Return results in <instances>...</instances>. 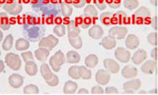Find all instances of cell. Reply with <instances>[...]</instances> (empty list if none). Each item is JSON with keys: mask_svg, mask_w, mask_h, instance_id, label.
Returning a JSON list of instances; mask_svg holds the SVG:
<instances>
[{"mask_svg": "<svg viewBox=\"0 0 158 95\" xmlns=\"http://www.w3.org/2000/svg\"><path fill=\"white\" fill-rule=\"evenodd\" d=\"M8 82L13 88H19L23 86L24 78L19 74H12L8 78Z\"/></svg>", "mask_w": 158, "mask_h": 95, "instance_id": "obj_8", "label": "cell"}, {"mask_svg": "<svg viewBox=\"0 0 158 95\" xmlns=\"http://www.w3.org/2000/svg\"><path fill=\"white\" fill-rule=\"evenodd\" d=\"M148 93H156V88L152 89V90H149V91H148Z\"/></svg>", "mask_w": 158, "mask_h": 95, "instance_id": "obj_58", "label": "cell"}, {"mask_svg": "<svg viewBox=\"0 0 158 95\" xmlns=\"http://www.w3.org/2000/svg\"><path fill=\"white\" fill-rule=\"evenodd\" d=\"M5 1H6V0H0V5H1V6H2V5L5 3Z\"/></svg>", "mask_w": 158, "mask_h": 95, "instance_id": "obj_60", "label": "cell"}, {"mask_svg": "<svg viewBox=\"0 0 158 95\" xmlns=\"http://www.w3.org/2000/svg\"><path fill=\"white\" fill-rule=\"evenodd\" d=\"M88 93H89V91L85 88H81L78 90V94H88Z\"/></svg>", "mask_w": 158, "mask_h": 95, "instance_id": "obj_52", "label": "cell"}, {"mask_svg": "<svg viewBox=\"0 0 158 95\" xmlns=\"http://www.w3.org/2000/svg\"><path fill=\"white\" fill-rule=\"evenodd\" d=\"M0 7H1V5H0Z\"/></svg>", "mask_w": 158, "mask_h": 95, "instance_id": "obj_62", "label": "cell"}, {"mask_svg": "<svg viewBox=\"0 0 158 95\" xmlns=\"http://www.w3.org/2000/svg\"><path fill=\"white\" fill-rule=\"evenodd\" d=\"M94 2H95V5L97 9L99 10H105L107 8V4H106V1L105 0H94Z\"/></svg>", "mask_w": 158, "mask_h": 95, "instance_id": "obj_44", "label": "cell"}, {"mask_svg": "<svg viewBox=\"0 0 158 95\" xmlns=\"http://www.w3.org/2000/svg\"><path fill=\"white\" fill-rule=\"evenodd\" d=\"M31 2V0H19V3H24V4H28Z\"/></svg>", "mask_w": 158, "mask_h": 95, "instance_id": "obj_55", "label": "cell"}, {"mask_svg": "<svg viewBox=\"0 0 158 95\" xmlns=\"http://www.w3.org/2000/svg\"><path fill=\"white\" fill-rule=\"evenodd\" d=\"M122 76L126 79L135 78L137 76V69L135 68L133 66H131V65L123 67L122 70Z\"/></svg>", "mask_w": 158, "mask_h": 95, "instance_id": "obj_12", "label": "cell"}, {"mask_svg": "<svg viewBox=\"0 0 158 95\" xmlns=\"http://www.w3.org/2000/svg\"><path fill=\"white\" fill-rule=\"evenodd\" d=\"M40 70H41V74H42V77L44 78V81H48V79H49L52 77L53 73L52 72L51 67H49V65L46 64L44 62L42 64L41 69H40Z\"/></svg>", "mask_w": 158, "mask_h": 95, "instance_id": "obj_21", "label": "cell"}, {"mask_svg": "<svg viewBox=\"0 0 158 95\" xmlns=\"http://www.w3.org/2000/svg\"><path fill=\"white\" fill-rule=\"evenodd\" d=\"M98 62H99L98 56L95 54H90L85 58V65H86V67L89 69L95 68L98 65Z\"/></svg>", "mask_w": 158, "mask_h": 95, "instance_id": "obj_22", "label": "cell"}, {"mask_svg": "<svg viewBox=\"0 0 158 95\" xmlns=\"http://www.w3.org/2000/svg\"><path fill=\"white\" fill-rule=\"evenodd\" d=\"M10 27H11V24L9 22L8 15L6 13H0V29L8 31Z\"/></svg>", "mask_w": 158, "mask_h": 95, "instance_id": "obj_23", "label": "cell"}, {"mask_svg": "<svg viewBox=\"0 0 158 95\" xmlns=\"http://www.w3.org/2000/svg\"><path fill=\"white\" fill-rule=\"evenodd\" d=\"M3 39V32H2V29H0V41Z\"/></svg>", "mask_w": 158, "mask_h": 95, "instance_id": "obj_57", "label": "cell"}, {"mask_svg": "<svg viewBox=\"0 0 158 95\" xmlns=\"http://www.w3.org/2000/svg\"><path fill=\"white\" fill-rule=\"evenodd\" d=\"M141 72L146 74H152L156 71V60H148L145 63L142 64L141 66Z\"/></svg>", "mask_w": 158, "mask_h": 95, "instance_id": "obj_10", "label": "cell"}, {"mask_svg": "<svg viewBox=\"0 0 158 95\" xmlns=\"http://www.w3.org/2000/svg\"><path fill=\"white\" fill-rule=\"evenodd\" d=\"M77 88H78V84L75 82L68 81L65 82L63 86V92L65 94H74L77 91Z\"/></svg>", "mask_w": 158, "mask_h": 95, "instance_id": "obj_18", "label": "cell"}, {"mask_svg": "<svg viewBox=\"0 0 158 95\" xmlns=\"http://www.w3.org/2000/svg\"><path fill=\"white\" fill-rule=\"evenodd\" d=\"M53 32L58 37L64 36V34H65V32H66V28H65V26H64L63 24H58V25H56V27H54Z\"/></svg>", "mask_w": 158, "mask_h": 95, "instance_id": "obj_33", "label": "cell"}, {"mask_svg": "<svg viewBox=\"0 0 158 95\" xmlns=\"http://www.w3.org/2000/svg\"><path fill=\"white\" fill-rule=\"evenodd\" d=\"M46 82L48 84L49 86H52V87H54V86H56L57 84H58V82H59V78H58V77L56 76V74H52V77L49 78V79H48V81H46Z\"/></svg>", "mask_w": 158, "mask_h": 95, "instance_id": "obj_41", "label": "cell"}, {"mask_svg": "<svg viewBox=\"0 0 158 95\" xmlns=\"http://www.w3.org/2000/svg\"><path fill=\"white\" fill-rule=\"evenodd\" d=\"M88 34H89V36L92 37L93 39H100L103 36L104 32H103V28L99 26V25H94V26H92L89 28Z\"/></svg>", "mask_w": 158, "mask_h": 95, "instance_id": "obj_13", "label": "cell"}, {"mask_svg": "<svg viewBox=\"0 0 158 95\" xmlns=\"http://www.w3.org/2000/svg\"><path fill=\"white\" fill-rule=\"evenodd\" d=\"M60 8H61V14L64 18H69L71 16L73 10L70 6H69V4H67L66 2L63 1L60 4Z\"/></svg>", "mask_w": 158, "mask_h": 95, "instance_id": "obj_29", "label": "cell"}, {"mask_svg": "<svg viewBox=\"0 0 158 95\" xmlns=\"http://www.w3.org/2000/svg\"><path fill=\"white\" fill-rule=\"evenodd\" d=\"M54 56H56V58L57 59V61L59 62V64H60L61 66L66 62L65 61V55L62 53L61 50H58V51H56V53H54Z\"/></svg>", "mask_w": 158, "mask_h": 95, "instance_id": "obj_43", "label": "cell"}, {"mask_svg": "<svg viewBox=\"0 0 158 95\" xmlns=\"http://www.w3.org/2000/svg\"><path fill=\"white\" fill-rule=\"evenodd\" d=\"M126 46L128 49H135L139 45V39L135 34H128L126 38Z\"/></svg>", "mask_w": 158, "mask_h": 95, "instance_id": "obj_14", "label": "cell"}, {"mask_svg": "<svg viewBox=\"0 0 158 95\" xmlns=\"http://www.w3.org/2000/svg\"><path fill=\"white\" fill-rule=\"evenodd\" d=\"M23 92L25 94H38L40 90L39 87L37 86H35V84H28V86L24 87Z\"/></svg>", "mask_w": 158, "mask_h": 95, "instance_id": "obj_35", "label": "cell"}, {"mask_svg": "<svg viewBox=\"0 0 158 95\" xmlns=\"http://www.w3.org/2000/svg\"><path fill=\"white\" fill-rule=\"evenodd\" d=\"M123 6L128 10H135L138 7V0H123Z\"/></svg>", "mask_w": 158, "mask_h": 95, "instance_id": "obj_36", "label": "cell"}, {"mask_svg": "<svg viewBox=\"0 0 158 95\" xmlns=\"http://www.w3.org/2000/svg\"><path fill=\"white\" fill-rule=\"evenodd\" d=\"M147 41L148 43L152 46H156L157 45V33L154 32H150L147 36Z\"/></svg>", "mask_w": 158, "mask_h": 95, "instance_id": "obj_39", "label": "cell"}, {"mask_svg": "<svg viewBox=\"0 0 158 95\" xmlns=\"http://www.w3.org/2000/svg\"><path fill=\"white\" fill-rule=\"evenodd\" d=\"M48 37L52 41L54 46H56L58 44V39H57V37H56V36H53V34H49V36H48Z\"/></svg>", "mask_w": 158, "mask_h": 95, "instance_id": "obj_49", "label": "cell"}, {"mask_svg": "<svg viewBox=\"0 0 158 95\" xmlns=\"http://www.w3.org/2000/svg\"><path fill=\"white\" fill-rule=\"evenodd\" d=\"M149 2L153 5V6H156L157 5V0H149Z\"/></svg>", "mask_w": 158, "mask_h": 95, "instance_id": "obj_56", "label": "cell"}, {"mask_svg": "<svg viewBox=\"0 0 158 95\" xmlns=\"http://www.w3.org/2000/svg\"><path fill=\"white\" fill-rule=\"evenodd\" d=\"M111 79V74L107 70H99L96 74V82L101 86H106Z\"/></svg>", "mask_w": 158, "mask_h": 95, "instance_id": "obj_6", "label": "cell"}, {"mask_svg": "<svg viewBox=\"0 0 158 95\" xmlns=\"http://www.w3.org/2000/svg\"><path fill=\"white\" fill-rule=\"evenodd\" d=\"M21 56H22V59L24 60V62L26 63L28 61H33L35 56H34V54L32 52H30V51H23L22 54H21Z\"/></svg>", "mask_w": 158, "mask_h": 95, "instance_id": "obj_42", "label": "cell"}, {"mask_svg": "<svg viewBox=\"0 0 158 95\" xmlns=\"http://www.w3.org/2000/svg\"><path fill=\"white\" fill-rule=\"evenodd\" d=\"M75 22H79L77 25H80L82 28H87L90 27V25H92V18L88 16H79Z\"/></svg>", "mask_w": 158, "mask_h": 95, "instance_id": "obj_24", "label": "cell"}, {"mask_svg": "<svg viewBox=\"0 0 158 95\" xmlns=\"http://www.w3.org/2000/svg\"><path fill=\"white\" fill-rule=\"evenodd\" d=\"M31 3L33 6H37V5L40 3V0H31Z\"/></svg>", "mask_w": 158, "mask_h": 95, "instance_id": "obj_54", "label": "cell"}, {"mask_svg": "<svg viewBox=\"0 0 158 95\" xmlns=\"http://www.w3.org/2000/svg\"><path fill=\"white\" fill-rule=\"evenodd\" d=\"M39 47L47 48V49L49 50V51H51V50H52L56 46L53 45V43H52V41L51 40V39H49L47 36V37H43L41 40H40V42H39Z\"/></svg>", "mask_w": 158, "mask_h": 95, "instance_id": "obj_28", "label": "cell"}, {"mask_svg": "<svg viewBox=\"0 0 158 95\" xmlns=\"http://www.w3.org/2000/svg\"><path fill=\"white\" fill-rule=\"evenodd\" d=\"M13 36L12 34H8V36L4 38V40L2 42V48L3 50H5V51H8V50H10L12 48L13 46Z\"/></svg>", "mask_w": 158, "mask_h": 95, "instance_id": "obj_30", "label": "cell"}, {"mask_svg": "<svg viewBox=\"0 0 158 95\" xmlns=\"http://www.w3.org/2000/svg\"><path fill=\"white\" fill-rule=\"evenodd\" d=\"M127 14L123 11H118L115 15L113 14L111 24H113V25H123V24H127Z\"/></svg>", "mask_w": 158, "mask_h": 95, "instance_id": "obj_11", "label": "cell"}, {"mask_svg": "<svg viewBox=\"0 0 158 95\" xmlns=\"http://www.w3.org/2000/svg\"><path fill=\"white\" fill-rule=\"evenodd\" d=\"M84 14H85V16H88V17L94 19L97 17L98 12H97V9L95 8V6H93V5H87L85 9H84Z\"/></svg>", "mask_w": 158, "mask_h": 95, "instance_id": "obj_31", "label": "cell"}, {"mask_svg": "<svg viewBox=\"0 0 158 95\" xmlns=\"http://www.w3.org/2000/svg\"><path fill=\"white\" fill-rule=\"evenodd\" d=\"M68 41H69V44L75 49H80L83 45L82 38L80 37V36H75V37H68Z\"/></svg>", "mask_w": 158, "mask_h": 95, "instance_id": "obj_27", "label": "cell"}, {"mask_svg": "<svg viewBox=\"0 0 158 95\" xmlns=\"http://www.w3.org/2000/svg\"><path fill=\"white\" fill-rule=\"evenodd\" d=\"M19 4V1L18 0H14V1H11V2H5L3 5H2V7L3 9L5 10L6 12H10V11H12V10L17 6V5Z\"/></svg>", "mask_w": 158, "mask_h": 95, "instance_id": "obj_38", "label": "cell"}, {"mask_svg": "<svg viewBox=\"0 0 158 95\" xmlns=\"http://www.w3.org/2000/svg\"><path fill=\"white\" fill-rule=\"evenodd\" d=\"M113 14L111 12H104L100 16V21L103 25L105 26H110L111 25V20H112Z\"/></svg>", "mask_w": 158, "mask_h": 95, "instance_id": "obj_34", "label": "cell"}, {"mask_svg": "<svg viewBox=\"0 0 158 95\" xmlns=\"http://www.w3.org/2000/svg\"><path fill=\"white\" fill-rule=\"evenodd\" d=\"M71 3L75 8H82L86 4V0H72Z\"/></svg>", "mask_w": 158, "mask_h": 95, "instance_id": "obj_46", "label": "cell"}, {"mask_svg": "<svg viewBox=\"0 0 158 95\" xmlns=\"http://www.w3.org/2000/svg\"><path fill=\"white\" fill-rule=\"evenodd\" d=\"M104 67L110 74H118L120 71V65L115 60L107 58L104 60Z\"/></svg>", "mask_w": 158, "mask_h": 95, "instance_id": "obj_7", "label": "cell"}, {"mask_svg": "<svg viewBox=\"0 0 158 95\" xmlns=\"http://www.w3.org/2000/svg\"><path fill=\"white\" fill-rule=\"evenodd\" d=\"M4 68H5V66H4V62L0 60V73H3V72H4Z\"/></svg>", "mask_w": 158, "mask_h": 95, "instance_id": "obj_53", "label": "cell"}, {"mask_svg": "<svg viewBox=\"0 0 158 95\" xmlns=\"http://www.w3.org/2000/svg\"><path fill=\"white\" fill-rule=\"evenodd\" d=\"M138 93H139V94H145V93H147V92L144 91V90H140V91H138Z\"/></svg>", "mask_w": 158, "mask_h": 95, "instance_id": "obj_59", "label": "cell"}, {"mask_svg": "<svg viewBox=\"0 0 158 95\" xmlns=\"http://www.w3.org/2000/svg\"><path fill=\"white\" fill-rule=\"evenodd\" d=\"M34 56L36 57L39 61L44 63L47 61L48 57L49 56V50L47 48H44V47H39L36 51H35Z\"/></svg>", "mask_w": 158, "mask_h": 95, "instance_id": "obj_15", "label": "cell"}, {"mask_svg": "<svg viewBox=\"0 0 158 95\" xmlns=\"http://www.w3.org/2000/svg\"><path fill=\"white\" fill-rule=\"evenodd\" d=\"M91 93L92 94H103L104 93V89L100 86H95L92 87Z\"/></svg>", "mask_w": 158, "mask_h": 95, "instance_id": "obj_47", "label": "cell"}, {"mask_svg": "<svg viewBox=\"0 0 158 95\" xmlns=\"http://www.w3.org/2000/svg\"><path fill=\"white\" fill-rule=\"evenodd\" d=\"M107 6L111 7L112 9H118L121 6V0H105Z\"/></svg>", "mask_w": 158, "mask_h": 95, "instance_id": "obj_40", "label": "cell"}, {"mask_svg": "<svg viewBox=\"0 0 158 95\" xmlns=\"http://www.w3.org/2000/svg\"><path fill=\"white\" fill-rule=\"evenodd\" d=\"M68 76L73 79H79L80 76H79V72H78V66H72L68 69Z\"/></svg>", "mask_w": 158, "mask_h": 95, "instance_id": "obj_37", "label": "cell"}, {"mask_svg": "<svg viewBox=\"0 0 158 95\" xmlns=\"http://www.w3.org/2000/svg\"><path fill=\"white\" fill-rule=\"evenodd\" d=\"M25 71L29 74V76L34 77L38 74V66L37 64L33 61H28L25 64Z\"/></svg>", "mask_w": 158, "mask_h": 95, "instance_id": "obj_17", "label": "cell"}, {"mask_svg": "<svg viewBox=\"0 0 158 95\" xmlns=\"http://www.w3.org/2000/svg\"><path fill=\"white\" fill-rule=\"evenodd\" d=\"M48 65H49V67L52 68V70L53 72H59V70H60V67H61V65L59 64V62L57 61V59L56 58V56H52L51 58H49V62H48Z\"/></svg>", "mask_w": 158, "mask_h": 95, "instance_id": "obj_32", "label": "cell"}, {"mask_svg": "<svg viewBox=\"0 0 158 95\" xmlns=\"http://www.w3.org/2000/svg\"><path fill=\"white\" fill-rule=\"evenodd\" d=\"M131 52L127 50L126 48H123V47H118L116 49L115 51V57L117 60H118L121 63L123 64H127L131 59Z\"/></svg>", "mask_w": 158, "mask_h": 95, "instance_id": "obj_4", "label": "cell"}, {"mask_svg": "<svg viewBox=\"0 0 158 95\" xmlns=\"http://www.w3.org/2000/svg\"><path fill=\"white\" fill-rule=\"evenodd\" d=\"M133 17H135L136 21L138 23H141V22L144 21V20H147V19L150 18V11L147 7L141 6L140 8H138L135 12Z\"/></svg>", "mask_w": 158, "mask_h": 95, "instance_id": "obj_5", "label": "cell"}, {"mask_svg": "<svg viewBox=\"0 0 158 95\" xmlns=\"http://www.w3.org/2000/svg\"><path fill=\"white\" fill-rule=\"evenodd\" d=\"M22 9H23V6H22V3H19L16 7H15L12 11H10L9 14L12 15V16H17V15H19L20 13L22 12Z\"/></svg>", "mask_w": 158, "mask_h": 95, "instance_id": "obj_45", "label": "cell"}, {"mask_svg": "<svg viewBox=\"0 0 158 95\" xmlns=\"http://www.w3.org/2000/svg\"><path fill=\"white\" fill-rule=\"evenodd\" d=\"M30 47V42L25 38H19L16 40L15 43V48H16L18 51H25Z\"/></svg>", "mask_w": 158, "mask_h": 95, "instance_id": "obj_25", "label": "cell"}, {"mask_svg": "<svg viewBox=\"0 0 158 95\" xmlns=\"http://www.w3.org/2000/svg\"><path fill=\"white\" fill-rule=\"evenodd\" d=\"M5 63H6L7 66L13 70V71H18V70L21 68L22 65V61L21 58H20L19 55H17L16 53H8L6 56H5Z\"/></svg>", "mask_w": 158, "mask_h": 95, "instance_id": "obj_1", "label": "cell"}, {"mask_svg": "<svg viewBox=\"0 0 158 95\" xmlns=\"http://www.w3.org/2000/svg\"><path fill=\"white\" fill-rule=\"evenodd\" d=\"M147 57V53L145 50L143 49H138L135 52V54L132 55L131 60H132V63L135 65H140L141 63H143L146 60Z\"/></svg>", "mask_w": 158, "mask_h": 95, "instance_id": "obj_9", "label": "cell"}, {"mask_svg": "<svg viewBox=\"0 0 158 95\" xmlns=\"http://www.w3.org/2000/svg\"><path fill=\"white\" fill-rule=\"evenodd\" d=\"M156 47L154 46V48H153L152 50H151V52H150V54H151V57L154 59V60H156Z\"/></svg>", "mask_w": 158, "mask_h": 95, "instance_id": "obj_51", "label": "cell"}, {"mask_svg": "<svg viewBox=\"0 0 158 95\" xmlns=\"http://www.w3.org/2000/svg\"><path fill=\"white\" fill-rule=\"evenodd\" d=\"M104 92H106L107 94H117L118 93V90L115 86H109L106 88V90H104Z\"/></svg>", "mask_w": 158, "mask_h": 95, "instance_id": "obj_48", "label": "cell"}, {"mask_svg": "<svg viewBox=\"0 0 158 95\" xmlns=\"http://www.w3.org/2000/svg\"><path fill=\"white\" fill-rule=\"evenodd\" d=\"M141 86V82L140 79H137L135 78L132 79L131 78V81H127V82L123 83V92L127 93V94H132V93H135L139 87Z\"/></svg>", "mask_w": 158, "mask_h": 95, "instance_id": "obj_2", "label": "cell"}, {"mask_svg": "<svg viewBox=\"0 0 158 95\" xmlns=\"http://www.w3.org/2000/svg\"><path fill=\"white\" fill-rule=\"evenodd\" d=\"M0 56H1V51H0Z\"/></svg>", "mask_w": 158, "mask_h": 95, "instance_id": "obj_61", "label": "cell"}, {"mask_svg": "<svg viewBox=\"0 0 158 95\" xmlns=\"http://www.w3.org/2000/svg\"><path fill=\"white\" fill-rule=\"evenodd\" d=\"M78 72H79V76H80L81 78L83 79H90L92 77V73L89 70V68H87L86 66H79L78 67Z\"/></svg>", "mask_w": 158, "mask_h": 95, "instance_id": "obj_26", "label": "cell"}, {"mask_svg": "<svg viewBox=\"0 0 158 95\" xmlns=\"http://www.w3.org/2000/svg\"><path fill=\"white\" fill-rule=\"evenodd\" d=\"M156 17H153L152 19H151V27H152V28L154 29V31H156L157 29V25H156Z\"/></svg>", "mask_w": 158, "mask_h": 95, "instance_id": "obj_50", "label": "cell"}, {"mask_svg": "<svg viewBox=\"0 0 158 95\" xmlns=\"http://www.w3.org/2000/svg\"><path fill=\"white\" fill-rule=\"evenodd\" d=\"M67 32H68V37H75L78 36L80 33V28L77 26L75 21H70L67 25Z\"/></svg>", "mask_w": 158, "mask_h": 95, "instance_id": "obj_16", "label": "cell"}, {"mask_svg": "<svg viewBox=\"0 0 158 95\" xmlns=\"http://www.w3.org/2000/svg\"><path fill=\"white\" fill-rule=\"evenodd\" d=\"M65 61L68 64H78L80 61V55L76 51H68L65 55Z\"/></svg>", "mask_w": 158, "mask_h": 95, "instance_id": "obj_20", "label": "cell"}, {"mask_svg": "<svg viewBox=\"0 0 158 95\" xmlns=\"http://www.w3.org/2000/svg\"><path fill=\"white\" fill-rule=\"evenodd\" d=\"M101 44H102V46L107 49V50H111L113 48H115L116 45H117V42H116V39H114L113 37L111 36H105V37H103L102 39V41H101Z\"/></svg>", "mask_w": 158, "mask_h": 95, "instance_id": "obj_19", "label": "cell"}, {"mask_svg": "<svg viewBox=\"0 0 158 95\" xmlns=\"http://www.w3.org/2000/svg\"><path fill=\"white\" fill-rule=\"evenodd\" d=\"M127 28L123 26H115L112 27L109 31V36L113 37L114 39H123L127 36Z\"/></svg>", "mask_w": 158, "mask_h": 95, "instance_id": "obj_3", "label": "cell"}]
</instances>
